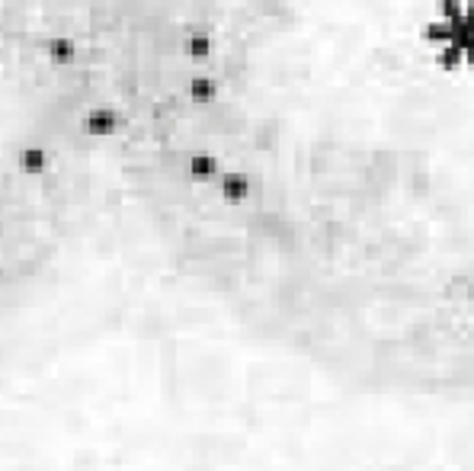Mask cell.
Wrapping results in <instances>:
<instances>
[{
	"instance_id": "ba28073f",
	"label": "cell",
	"mask_w": 474,
	"mask_h": 471,
	"mask_svg": "<svg viewBox=\"0 0 474 471\" xmlns=\"http://www.w3.org/2000/svg\"><path fill=\"white\" fill-rule=\"evenodd\" d=\"M452 26H449L446 20H427V23H420V29H417V39H420V45H427V48H439V45H446V42H452Z\"/></svg>"
},
{
	"instance_id": "3957f363",
	"label": "cell",
	"mask_w": 474,
	"mask_h": 471,
	"mask_svg": "<svg viewBox=\"0 0 474 471\" xmlns=\"http://www.w3.org/2000/svg\"><path fill=\"white\" fill-rule=\"evenodd\" d=\"M48 164H52V154H48L45 144H35V142L20 144V151H16L14 157V167L20 177H42V173L48 171Z\"/></svg>"
},
{
	"instance_id": "52a82bcc",
	"label": "cell",
	"mask_w": 474,
	"mask_h": 471,
	"mask_svg": "<svg viewBox=\"0 0 474 471\" xmlns=\"http://www.w3.org/2000/svg\"><path fill=\"white\" fill-rule=\"evenodd\" d=\"M183 55L186 62L193 64H205L212 55H215V39H212V33H205V29H193V33L183 35Z\"/></svg>"
},
{
	"instance_id": "9c48e42d",
	"label": "cell",
	"mask_w": 474,
	"mask_h": 471,
	"mask_svg": "<svg viewBox=\"0 0 474 471\" xmlns=\"http://www.w3.org/2000/svg\"><path fill=\"white\" fill-rule=\"evenodd\" d=\"M461 14H465V0H436L433 4V16L436 20H446L449 26H459Z\"/></svg>"
},
{
	"instance_id": "6da1fadb",
	"label": "cell",
	"mask_w": 474,
	"mask_h": 471,
	"mask_svg": "<svg viewBox=\"0 0 474 471\" xmlns=\"http://www.w3.org/2000/svg\"><path fill=\"white\" fill-rule=\"evenodd\" d=\"M81 132L90 142H109L123 132V113L115 106H90L81 116Z\"/></svg>"
},
{
	"instance_id": "5b68a950",
	"label": "cell",
	"mask_w": 474,
	"mask_h": 471,
	"mask_svg": "<svg viewBox=\"0 0 474 471\" xmlns=\"http://www.w3.org/2000/svg\"><path fill=\"white\" fill-rule=\"evenodd\" d=\"M77 55H81V45H77L74 35H48L45 39V62L52 64V68H71V64L77 62Z\"/></svg>"
},
{
	"instance_id": "277c9868",
	"label": "cell",
	"mask_w": 474,
	"mask_h": 471,
	"mask_svg": "<svg viewBox=\"0 0 474 471\" xmlns=\"http://www.w3.org/2000/svg\"><path fill=\"white\" fill-rule=\"evenodd\" d=\"M186 96H190V103H196V106H212V103L222 96V83H218L215 74H209L202 68H196L190 74V81H186Z\"/></svg>"
},
{
	"instance_id": "30bf717a",
	"label": "cell",
	"mask_w": 474,
	"mask_h": 471,
	"mask_svg": "<svg viewBox=\"0 0 474 471\" xmlns=\"http://www.w3.org/2000/svg\"><path fill=\"white\" fill-rule=\"evenodd\" d=\"M465 301H471V305H474V276L465 282Z\"/></svg>"
},
{
	"instance_id": "8992f818",
	"label": "cell",
	"mask_w": 474,
	"mask_h": 471,
	"mask_svg": "<svg viewBox=\"0 0 474 471\" xmlns=\"http://www.w3.org/2000/svg\"><path fill=\"white\" fill-rule=\"evenodd\" d=\"M218 173H222V161H218V154H212V151H193V154L186 157V177H190L193 183L199 186L215 183Z\"/></svg>"
},
{
	"instance_id": "7a4b0ae2",
	"label": "cell",
	"mask_w": 474,
	"mask_h": 471,
	"mask_svg": "<svg viewBox=\"0 0 474 471\" xmlns=\"http://www.w3.org/2000/svg\"><path fill=\"white\" fill-rule=\"evenodd\" d=\"M215 192L224 205H241L251 199L253 192V180L247 177L244 171H222L215 177Z\"/></svg>"
}]
</instances>
